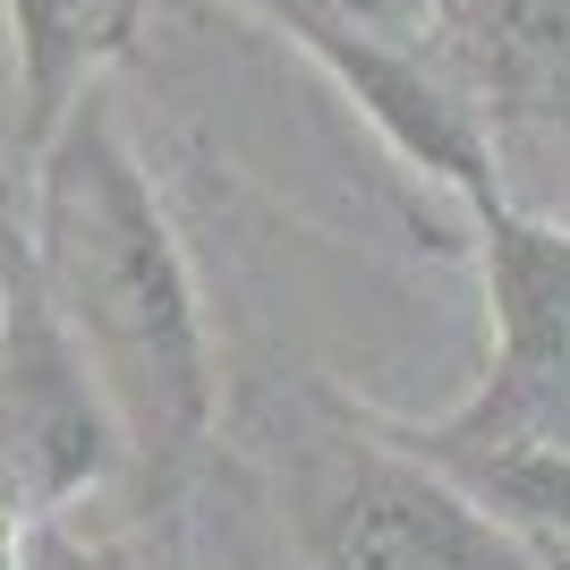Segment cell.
<instances>
[{"label": "cell", "mask_w": 570, "mask_h": 570, "mask_svg": "<svg viewBox=\"0 0 570 570\" xmlns=\"http://www.w3.org/2000/svg\"><path fill=\"white\" fill-rule=\"evenodd\" d=\"M35 163V230L26 264L60 333L95 366L128 460L179 476L222 417V357L205 324L196 264L170 230V205L145 170L137 137L119 128L111 86L86 77L69 111L26 145Z\"/></svg>", "instance_id": "6da1fadb"}, {"label": "cell", "mask_w": 570, "mask_h": 570, "mask_svg": "<svg viewBox=\"0 0 570 570\" xmlns=\"http://www.w3.org/2000/svg\"><path fill=\"white\" fill-rule=\"evenodd\" d=\"M282 520L315 570H546L485 502L383 417H324L282 443Z\"/></svg>", "instance_id": "7a4b0ae2"}, {"label": "cell", "mask_w": 570, "mask_h": 570, "mask_svg": "<svg viewBox=\"0 0 570 570\" xmlns=\"http://www.w3.org/2000/svg\"><path fill=\"white\" fill-rule=\"evenodd\" d=\"M476 222V264H485V307H494V357L460 409L426 426H383L417 460H476V452H546L570 443V230L546 214H520L494 196Z\"/></svg>", "instance_id": "3957f363"}, {"label": "cell", "mask_w": 570, "mask_h": 570, "mask_svg": "<svg viewBox=\"0 0 570 570\" xmlns=\"http://www.w3.org/2000/svg\"><path fill=\"white\" fill-rule=\"evenodd\" d=\"M119 469H128V434L26 264V289L0 324V494H18L35 520H60Z\"/></svg>", "instance_id": "277c9868"}, {"label": "cell", "mask_w": 570, "mask_h": 570, "mask_svg": "<svg viewBox=\"0 0 570 570\" xmlns=\"http://www.w3.org/2000/svg\"><path fill=\"white\" fill-rule=\"evenodd\" d=\"M443 69L476 111L570 128V0H452Z\"/></svg>", "instance_id": "5b68a950"}, {"label": "cell", "mask_w": 570, "mask_h": 570, "mask_svg": "<svg viewBox=\"0 0 570 570\" xmlns=\"http://www.w3.org/2000/svg\"><path fill=\"white\" fill-rule=\"evenodd\" d=\"M9 18V60H18V145H35L69 111L86 77H102L111 51V9L102 0H0Z\"/></svg>", "instance_id": "8992f818"}, {"label": "cell", "mask_w": 570, "mask_h": 570, "mask_svg": "<svg viewBox=\"0 0 570 570\" xmlns=\"http://www.w3.org/2000/svg\"><path fill=\"white\" fill-rule=\"evenodd\" d=\"M443 476H460L502 528L570 546V443L546 452H476V460H443Z\"/></svg>", "instance_id": "52a82bcc"}, {"label": "cell", "mask_w": 570, "mask_h": 570, "mask_svg": "<svg viewBox=\"0 0 570 570\" xmlns=\"http://www.w3.org/2000/svg\"><path fill=\"white\" fill-rule=\"evenodd\" d=\"M256 9H307L392 51H426V60H443V26H452V0H256Z\"/></svg>", "instance_id": "ba28073f"}, {"label": "cell", "mask_w": 570, "mask_h": 570, "mask_svg": "<svg viewBox=\"0 0 570 570\" xmlns=\"http://www.w3.org/2000/svg\"><path fill=\"white\" fill-rule=\"evenodd\" d=\"M35 511H26L18 494H0V570H35Z\"/></svg>", "instance_id": "9c48e42d"}, {"label": "cell", "mask_w": 570, "mask_h": 570, "mask_svg": "<svg viewBox=\"0 0 570 570\" xmlns=\"http://www.w3.org/2000/svg\"><path fill=\"white\" fill-rule=\"evenodd\" d=\"M18 289H26V238L0 222V324H9V307H18Z\"/></svg>", "instance_id": "30bf717a"}]
</instances>
